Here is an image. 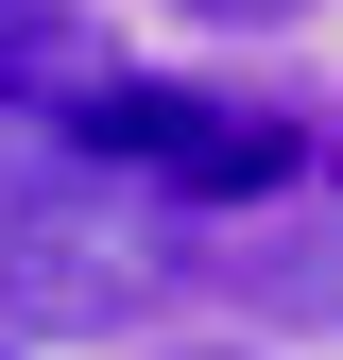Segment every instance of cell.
<instances>
[{
	"mask_svg": "<svg viewBox=\"0 0 343 360\" xmlns=\"http://www.w3.org/2000/svg\"><path fill=\"white\" fill-rule=\"evenodd\" d=\"M0 360H18V343H0Z\"/></svg>",
	"mask_w": 343,
	"mask_h": 360,
	"instance_id": "ba28073f",
	"label": "cell"
},
{
	"mask_svg": "<svg viewBox=\"0 0 343 360\" xmlns=\"http://www.w3.org/2000/svg\"><path fill=\"white\" fill-rule=\"evenodd\" d=\"M18 18H69V0H0V34H18Z\"/></svg>",
	"mask_w": 343,
	"mask_h": 360,
	"instance_id": "8992f818",
	"label": "cell"
},
{
	"mask_svg": "<svg viewBox=\"0 0 343 360\" xmlns=\"http://www.w3.org/2000/svg\"><path fill=\"white\" fill-rule=\"evenodd\" d=\"M155 360H257V343H155Z\"/></svg>",
	"mask_w": 343,
	"mask_h": 360,
	"instance_id": "5b68a950",
	"label": "cell"
},
{
	"mask_svg": "<svg viewBox=\"0 0 343 360\" xmlns=\"http://www.w3.org/2000/svg\"><path fill=\"white\" fill-rule=\"evenodd\" d=\"M172 18H206V34H292L309 0H172Z\"/></svg>",
	"mask_w": 343,
	"mask_h": 360,
	"instance_id": "277c9868",
	"label": "cell"
},
{
	"mask_svg": "<svg viewBox=\"0 0 343 360\" xmlns=\"http://www.w3.org/2000/svg\"><path fill=\"white\" fill-rule=\"evenodd\" d=\"M326 172H343V138H326Z\"/></svg>",
	"mask_w": 343,
	"mask_h": 360,
	"instance_id": "52a82bcc",
	"label": "cell"
},
{
	"mask_svg": "<svg viewBox=\"0 0 343 360\" xmlns=\"http://www.w3.org/2000/svg\"><path fill=\"white\" fill-rule=\"evenodd\" d=\"M103 34H86V18H18V34H0V120H52V138H69V120L86 103H103Z\"/></svg>",
	"mask_w": 343,
	"mask_h": 360,
	"instance_id": "3957f363",
	"label": "cell"
},
{
	"mask_svg": "<svg viewBox=\"0 0 343 360\" xmlns=\"http://www.w3.org/2000/svg\"><path fill=\"white\" fill-rule=\"evenodd\" d=\"M189 275V240L138 206V189H103V172H34V189H0V343H120L138 309Z\"/></svg>",
	"mask_w": 343,
	"mask_h": 360,
	"instance_id": "6da1fadb",
	"label": "cell"
},
{
	"mask_svg": "<svg viewBox=\"0 0 343 360\" xmlns=\"http://www.w3.org/2000/svg\"><path fill=\"white\" fill-rule=\"evenodd\" d=\"M206 292H240L257 326H343V206H257L240 240H189Z\"/></svg>",
	"mask_w": 343,
	"mask_h": 360,
	"instance_id": "7a4b0ae2",
	"label": "cell"
}]
</instances>
